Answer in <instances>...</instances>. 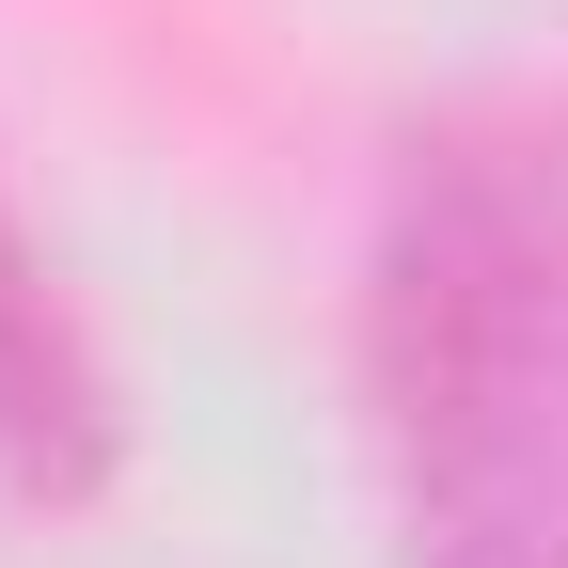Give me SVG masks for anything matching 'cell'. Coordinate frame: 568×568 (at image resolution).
Returning <instances> with one entry per match:
<instances>
[{
	"label": "cell",
	"mask_w": 568,
	"mask_h": 568,
	"mask_svg": "<svg viewBox=\"0 0 568 568\" xmlns=\"http://www.w3.org/2000/svg\"><path fill=\"white\" fill-rule=\"evenodd\" d=\"M364 395L410 568H568V159L506 111L395 142Z\"/></svg>",
	"instance_id": "obj_1"
},
{
	"label": "cell",
	"mask_w": 568,
	"mask_h": 568,
	"mask_svg": "<svg viewBox=\"0 0 568 568\" xmlns=\"http://www.w3.org/2000/svg\"><path fill=\"white\" fill-rule=\"evenodd\" d=\"M0 474L48 489V506H80L111 474V364H95L80 301H63V268L32 253L17 190H0Z\"/></svg>",
	"instance_id": "obj_2"
}]
</instances>
